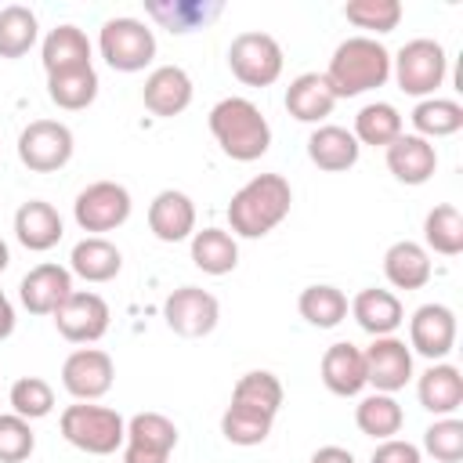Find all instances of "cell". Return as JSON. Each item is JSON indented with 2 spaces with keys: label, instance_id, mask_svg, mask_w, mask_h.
I'll use <instances>...</instances> for the list:
<instances>
[{
  "label": "cell",
  "instance_id": "obj_1",
  "mask_svg": "<svg viewBox=\"0 0 463 463\" xmlns=\"http://www.w3.org/2000/svg\"><path fill=\"white\" fill-rule=\"evenodd\" d=\"M293 206V188L282 174H257L250 177L228 203V224L239 239H264L275 232Z\"/></svg>",
  "mask_w": 463,
  "mask_h": 463
},
{
  "label": "cell",
  "instance_id": "obj_2",
  "mask_svg": "<svg viewBox=\"0 0 463 463\" xmlns=\"http://www.w3.org/2000/svg\"><path fill=\"white\" fill-rule=\"evenodd\" d=\"M329 90L340 98H358L365 90H376L391 80V51L376 36H347L336 43L329 69L322 72Z\"/></svg>",
  "mask_w": 463,
  "mask_h": 463
},
{
  "label": "cell",
  "instance_id": "obj_3",
  "mask_svg": "<svg viewBox=\"0 0 463 463\" xmlns=\"http://www.w3.org/2000/svg\"><path fill=\"white\" fill-rule=\"evenodd\" d=\"M206 123L221 152L235 163H253L271 148V127L250 98H221L210 109Z\"/></svg>",
  "mask_w": 463,
  "mask_h": 463
},
{
  "label": "cell",
  "instance_id": "obj_4",
  "mask_svg": "<svg viewBox=\"0 0 463 463\" xmlns=\"http://www.w3.org/2000/svg\"><path fill=\"white\" fill-rule=\"evenodd\" d=\"M58 427H61V438L87 456H112L127 441V420L116 409L94 405V402L65 405Z\"/></svg>",
  "mask_w": 463,
  "mask_h": 463
},
{
  "label": "cell",
  "instance_id": "obj_5",
  "mask_svg": "<svg viewBox=\"0 0 463 463\" xmlns=\"http://www.w3.org/2000/svg\"><path fill=\"white\" fill-rule=\"evenodd\" d=\"M391 72L398 80V87L412 98H434V90L445 83V72H449V58H445V47L438 40H427V36H416L409 43H402V51L391 58Z\"/></svg>",
  "mask_w": 463,
  "mask_h": 463
},
{
  "label": "cell",
  "instance_id": "obj_6",
  "mask_svg": "<svg viewBox=\"0 0 463 463\" xmlns=\"http://www.w3.org/2000/svg\"><path fill=\"white\" fill-rule=\"evenodd\" d=\"M98 51L116 72H141L156 58V33L141 18H109L98 33Z\"/></svg>",
  "mask_w": 463,
  "mask_h": 463
},
{
  "label": "cell",
  "instance_id": "obj_7",
  "mask_svg": "<svg viewBox=\"0 0 463 463\" xmlns=\"http://www.w3.org/2000/svg\"><path fill=\"white\" fill-rule=\"evenodd\" d=\"M282 47L271 33H239L228 43V69L246 87H271L282 76Z\"/></svg>",
  "mask_w": 463,
  "mask_h": 463
},
{
  "label": "cell",
  "instance_id": "obj_8",
  "mask_svg": "<svg viewBox=\"0 0 463 463\" xmlns=\"http://www.w3.org/2000/svg\"><path fill=\"white\" fill-rule=\"evenodd\" d=\"M134 210V199L123 184L116 181H94L87 184L76 203H72V217L87 235H101V232H116L119 224H127Z\"/></svg>",
  "mask_w": 463,
  "mask_h": 463
},
{
  "label": "cell",
  "instance_id": "obj_9",
  "mask_svg": "<svg viewBox=\"0 0 463 463\" xmlns=\"http://www.w3.org/2000/svg\"><path fill=\"white\" fill-rule=\"evenodd\" d=\"M72 130L58 119H33L18 134V159L33 174H54L72 159Z\"/></svg>",
  "mask_w": 463,
  "mask_h": 463
},
{
  "label": "cell",
  "instance_id": "obj_10",
  "mask_svg": "<svg viewBox=\"0 0 463 463\" xmlns=\"http://www.w3.org/2000/svg\"><path fill=\"white\" fill-rule=\"evenodd\" d=\"M163 318L166 326L184 336V340H199V336H210L221 322V304L210 289H199V286H181L174 289L166 300H163Z\"/></svg>",
  "mask_w": 463,
  "mask_h": 463
},
{
  "label": "cell",
  "instance_id": "obj_11",
  "mask_svg": "<svg viewBox=\"0 0 463 463\" xmlns=\"http://www.w3.org/2000/svg\"><path fill=\"white\" fill-rule=\"evenodd\" d=\"M177 449V427L163 412H137L127 420L123 463H170Z\"/></svg>",
  "mask_w": 463,
  "mask_h": 463
},
{
  "label": "cell",
  "instance_id": "obj_12",
  "mask_svg": "<svg viewBox=\"0 0 463 463\" xmlns=\"http://www.w3.org/2000/svg\"><path fill=\"white\" fill-rule=\"evenodd\" d=\"M112 380H116V365H112L109 351H101V347H76L61 362V387L76 402L105 398L112 391Z\"/></svg>",
  "mask_w": 463,
  "mask_h": 463
},
{
  "label": "cell",
  "instance_id": "obj_13",
  "mask_svg": "<svg viewBox=\"0 0 463 463\" xmlns=\"http://www.w3.org/2000/svg\"><path fill=\"white\" fill-rule=\"evenodd\" d=\"M109 318H112V311H109L105 297H98L90 289H72L69 300L54 311V326H58V333L69 344H94V340H101L109 333Z\"/></svg>",
  "mask_w": 463,
  "mask_h": 463
},
{
  "label": "cell",
  "instance_id": "obj_14",
  "mask_svg": "<svg viewBox=\"0 0 463 463\" xmlns=\"http://www.w3.org/2000/svg\"><path fill=\"white\" fill-rule=\"evenodd\" d=\"M362 358H365V387H376L380 394H394L412 380V351L398 336H373Z\"/></svg>",
  "mask_w": 463,
  "mask_h": 463
},
{
  "label": "cell",
  "instance_id": "obj_15",
  "mask_svg": "<svg viewBox=\"0 0 463 463\" xmlns=\"http://www.w3.org/2000/svg\"><path fill=\"white\" fill-rule=\"evenodd\" d=\"M456 347V311L449 304H420L409 318V351L441 362Z\"/></svg>",
  "mask_w": 463,
  "mask_h": 463
},
{
  "label": "cell",
  "instance_id": "obj_16",
  "mask_svg": "<svg viewBox=\"0 0 463 463\" xmlns=\"http://www.w3.org/2000/svg\"><path fill=\"white\" fill-rule=\"evenodd\" d=\"M72 293V271L61 264H36L18 282V300L29 315H54Z\"/></svg>",
  "mask_w": 463,
  "mask_h": 463
},
{
  "label": "cell",
  "instance_id": "obj_17",
  "mask_svg": "<svg viewBox=\"0 0 463 463\" xmlns=\"http://www.w3.org/2000/svg\"><path fill=\"white\" fill-rule=\"evenodd\" d=\"M141 101L152 116L159 119H170V116H181L188 105H192V76L181 69V65H159L145 76V87H141Z\"/></svg>",
  "mask_w": 463,
  "mask_h": 463
},
{
  "label": "cell",
  "instance_id": "obj_18",
  "mask_svg": "<svg viewBox=\"0 0 463 463\" xmlns=\"http://www.w3.org/2000/svg\"><path fill=\"white\" fill-rule=\"evenodd\" d=\"M148 232L159 242H184L195 235V203L177 188H163L148 203Z\"/></svg>",
  "mask_w": 463,
  "mask_h": 463
},
{
  "label": "cell",
  "instance_id": "obj_19",
  "mask_svg": "<svg viewBox=\"0 0 463 463\" xmlns=\"http://www.w3.org/2000/svg\"><path fill=\"white\" fill-rule=\"evenodd\" d=\"M383 152H387V170L402 184H427L438 170V148L420 134H402Z\"/></svg>",
  "mask_w": 463,
  "mask_h": 463
},
{
  "label": "cell",
  "instance_id": "obj_20",
  "mask_svg": "<svg viewBox=\"0 0 463 463\" xmlns=\"http://www.w3.org/2000/svg\"><path fill=\"white\" fill-rule=\"evenodd\" d=\"M318 373H322L326 391L336 398H354L365 391V358H362V347H354L351 340L329 344Z\"/></svg>",
  "mask_w": 463,
  "mask_h": 463
},
{
  "label": "cell",
  "instance_id": "obj_21",
  "mask_svg": "<svg viewBox=\"0 0 463 463\" xmlns=\"http://www.w3.org/2000/svg\"><path fill=\"white\" fill-rule=\"evenodd\" d=\"M65 235V224H61V213L43 203V199H29L14 210V239L33 250V253H47L51 246H58Z\"/></svg>",
  "mask_w": 463,
  "mask_h": 463
},
{
  "label": "cell",
  "instance_id": "obj_22",
  "mask_svg": "<svg viewBox=\"0 0 463 463\" xmlns=\"http://www.w3.org/2000/svg\"><path fill=\"white\" fill-rule=\"evenodd\" d=\"M358 152L362 145L354 141V134L347 127H336V123H326V127H315L311 137H307V159L326 170V174H344L358 163Z\"/></svg>",
  "mask_w": 463,
  "mask_h": 463
},
{
  "label": "cell",
  "instance_id": "obj_23",
  "mask_svg": "<svg viewBox=\"0 0 463 463\" xmlns=\"http://www.w3.org/2000/svg\"><path fill=\"white\" fill-rule=\"evenodd\" d=\"M416 398L434 416H452L463 405V373L449 362H434L416 380Z\"/></svg>",
  "mask_w": 463,
  "mask_h": 463
},
{
  "label": "cell",
  "instance_id": "obj_24",
  "mask_svg": "<svg viewBox=\"0 0 463 463\" xmlns=\"http://www.w3.org/2000/svg\"><path fill=\"white\" fill-rule=\"evenodd\" d=\"M336 105V94L329 90L322 72H300L286 87V112L297 123H322Z\"/></svg>",
  "mask_w": 463,
  "mask_h": 463
},
{
  "label": "cell",
  "instance_id": "obj_25",
  "mask_svg": "<svg viewBox=\"0 0 463 463\" xmlns=\"http://www.w3.org/2000/svg\"><path fill=\"white\" fill-rule=\"evenodd\" d=\"M69 271L83 282H112L123 271V253L105 235H87L69 253Z\"/></svg>",
  "mask_w": 463,
  "mask_h": 463
},
{
  "label": "cell",
  "instance_id": "obj_26",
  "mask_svg": "<svg viewBox=\"0 0 463 463\" xmlns=\"http://www.w3.org/2000/svg\"><path fill=\"white\" fill-rule=\"evenodd\" d=\"M347 307H351L354 322H358L369 336H394V329L405 322V307H402V300H398L391 289L369 286V289H362Z\"/></svg>",
  "mask_w": 463,
  "mask_h": 463
},
{
  "label": "cell",
  "instance_id": "obj_27",
  "mask_svg": "<svg viewBox=\"0 0 463 463\" xmlns=\"http://www.w3.org/2000/svg\"><path fill=\"white\" fill-rule=\"evenodd\" d=\"M430 253L412 239H398L383 253V275L394 289H423L430 282Z\"/></svg>",
  "mask_w": 463,
  "mask_h": 463
},
{
  "label": "cell",
  "instance_id": "obj_28",
  "mask_svg": "<svg viewBox=\"0 0 463 463\" xmlns=\"http://www.w3.org/2000/svg\"><path fill=\"white\" fill-rule=\"evenodd\" d=\"M43 69L51 72H69V69H87L90 65V40L80 25H54L43 36Z\"/></svg>",
  "mask_w": 463,
  "mask_h": 463
},
{
  "label": "cell",
  "instance_id": "obj_29",
  "mask_svg": "<svg viewBox=\"0 0 463 463\" xmlns=\"http://www.w3.org/2000/svg\"><path fill=\"white\" fill-rule=\"evenodd\" d=\"M192 264L206 275H228L239 264V242L224 228H203L192 235Z\"/></svg>",
  "mask_w": 463,
  "mask_h": 463
},
{
  "label": "cell",
  "instance_id": "obj_30",
  "mask_svg": "<svg viewBox=\"0 0 463 463\" xmlns=\"http://www.w3.org/2000/svg\"><path fill=\"white\" fill-rule=\"evenodd\" d=\"M232 405H242V409H253V412H264V416H279L282 409V383L275 373L268 369H250L235 380L232 387Z\"/></svg>",
  "mask_w": 463,
  "mask_h": 463
},
{
  "label": "cell",
  "instance_id": "obj_31",
  "mask_svg": "<svg viewBox=\"0 0 463 463\" xmlns=\"http://www.w3.org/2000/svg\"><path fill=\"white\" fill-rule=\"evenodd\" d=\"M354 423H358L362 434H369V438H376V441H387V438H394V434L402 430L405 412H402V405H398L394 394L373 391V394H365V398L354 405Z\"/></svg>",
  "mask_w": 463,
  "mask_h": 463
},
{
  "label": "cell",
  "instance_id": "obj_32",
  "mask_svg": "<svg viewBox=\"0 0 463 463\" xmlns=\"http://www.w3.org/2000/svg\"><path fill=\"white\" fill-rule=\"evenodd\" d=\"M224 7L217 4V0H152L148 4V14L163 25V29H170V33H195V29H203L206 22H213L217 14H221Z\"/></svg>",
  "mask_w": 463,
  "mask_h": 463
},
{
  "label": "cell",
  "instance_id": "obj_33",
  "mask_svg": "<svg viewBox=\"0 0 463 463\" xmlns=\"http://www.w3.org/2000/svg\"><path fill=\"white\" fill-rule=\"evenodd\" d=\"M351 134H354L358 145L387 148L394 137H402V112L391 101H369V105L358 109Z\"/></svg>",
  "mask_w": 463,
  "mask_h": 463
},
{
  "label": "cell",
  "instance_id": "obj_34",
  "mask_svg": "<svg viewBox=\"0 0 463 463\" xmlns=\"http://www.w3.org/2000/svg\"><path fill=\"white\" fill-rule=\"evenodd\" d=\"M297 311L307 326L315 329H333L347 318V297L329 286V282H315L307 289H300V300H297Z\"/></svg>",
  "mask_w": 463,
  "mask_h": 463
},
{
  "label": "cell",
  "instance_id": "obj_35",
  "mask_svg": "<svg viewBox=\"0 0 463 463\" xmlns=\"http://www.w3.org/2000/svg\"><path fill=\"white\" fill-rule=\"evenodd\" d=\"M47 98L65 109V112H80L98 98V72L94 65L87 69H69V72H51L47 76Z\"/></svg>",
  "mask_w": 463,
  "mask_h": 463
},
{
  "label": "cell",
  "instance_id": "obj_36",
  "mask_svg": "<svg viewBox=\"0 0 463 463\" xmlns=\"http://www.w3.org/2000/svg\"><path fill=\"white\" fill-rule=\"evenodd\" d=\"M423 250H434L441 257L463 253V213L452 203H441L423 217Z\"/></svg>",
  "mask_w": 463,
  "mask_h": 463
},
{
  "label": "cell",
  "instance_id": "obj_37",
  "mask_svg": "<svg viewBox=\"0 0 463 463\" xmlns=\"http://www.w3.org/2000/svg\"><path fill=\"white\" fill-rule=\"evenodd\" d=\"M40 36V22L25 4L0 7V58H22L33 51Z\"/></svg>",
  "mask_w": 463,
  "mask_h": 463
},
{
  "label": "cell",
  "instance_id": "obj_38",
  "mask_svg": "<svg viewBox=\"0 0 463 463\" xmlns=\"http://www.w3.org/2000/svg\"><path fill=\"white\" fill-rule=\"evenodd\" d=\"M412 127L420 137H452L456 130H463V105L452 98H423L412 109Z\"/></svg>",
  "mask_w": 463,
  "mask_h": 463
},
{
  "label": "cell",
  "instance_id": "obj_39",
  "mask_svg": "<svg viewBox=\"0 0 463 463\" xmlns=\"http://www.w3.org/2000/svg\"><path fill=\"white\" fill-rule=\"evenodd\" d=\"M7 402H11V412L14 416H22V420L33 423V420L51 416V409H54V387L43 376H18L11 383Z\"/></svg>",
  "mask_w": 463,
  "mask_h": 463
},
{
  "label": "cell",
  "instance_id": "obj_40",
  "mask_svg": "<svg viewBox=\"0 0 463 463\" xmlns=\"http://www.w3.org/2000/svg\"><path fill=\"white\" fill-rule=\"evenodd\" d=\"M271 423H275V420L264 416V412H253V409H242V405H228L224 416H221V434H224L232 445L250 449V445L268 441Z\"/></svg>",
  "mask_w": 463,
  "mask_h": 463
},
{
  "label": "cell",
  "instance_id": "obj_41",
  "mask_svg": "<svg viewBox=\"0 0 463 463\" xmlns=\"http://www.w3.org/2000/svg\"><path fill=\"white\" fill-rule=\"evenodd\" d=\"M434 463H459L463 459V420L456 416H438L423 430V449Z\"/></svg>",
  "mask_w": 463,
  "mask_h": 463
},
{
  "label": "cell",
  "instance_id": "obj_42",
  "mask_svg": "<svg viewBox=\"0 0 463 463\" xmlns=\"http://www.w3.org/2000/svg\"><path fill=\"white\" fill-rule=\"evenodd\" d=\"M344 18L365 33H391L402 22V4L398 0H351L344 4Z\"/></svg>",
  "mask_w": 463,
  "mask_h": 463
},
{
  "label": "cell",
  "instance_id": "obj_43",
  "mask_svg": "<svg viewBox=\"0 0 463 463\" xmlns=\"http://www.w3.org/2000/svg\"><path fill=\"white\" fill-rule=\"evenodd\" d=\"M36 449V434L29 420L14 412H0V463H25Z\"/></svg>",
  "mask_w": 463,
  "mask_h": 463
},
{
  "label": "cell",
  "instance_id": "obj_44",
  "mask_svg": "<svg viewBox=\"0 0 463 463\" xmlns=\"http://www.w3.org/2000/svg\"><path fill=\"white\" fill-rule=\"evenodd\" d=\"M373 463H423V452L405 438H387L373 449Z\"/></svg>",
  "mask_w": 463,
  "mask_h": 463
},
{
  "label": "cell",
  "instance_id": "obj_45",
  "mask_svg": "<svg viewBox=\"0 0 463 463\" xmlns=\"http://www.w3.org/2000/svg\"><path fill=\"white\" fill-rule=\"evenodd\" d=\"M311 463H354V456L340 445H322V449L311 452Z\"/></svg>",
  "mask_w": 463,
  "mask_h": 463
},
{
  "label": "cell",
  "instance_id": "obj_46",
  "mask_svg": "<svg viewBox=\"0 0 463 463\" xmlns=\"http://www.w3.org/2000/svg\"><path fill=\"white\" fill-rule=\"evenodd\" d=\"M14 333V307L7 300V293L0 289V340H7Z\"/></svg>",
  "mask_w": 463,
  "mask_h": 463
},
{
  "label": "cell",
  "instance_id": "obj_47",
  "mask_svg": "<svg viewBox=\"0 0 463 463\" xmlns=\"http://www.w3.org/2000/svg\"><path fill=\"white\" fill-rule=\"evenodd\" d=\"M7 264H11V253H7V242L0 239V275L7 271Z\"/></svg>",
  "mask_w": 463,
  "mask_h": 463
}]
</instances>
